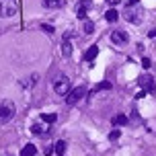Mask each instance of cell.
Listing matches in <instances>:
<instances>
[{
    "label": "cell",
    "instance_id": "cell-8",
    "mask_svg": "<svg viewBox=\"0 0 156 156\" xmlns=\"http://www.w3.org/2000/svg\"><path fill=\"white\" fill-rule=\"evenodd\" d=\"M31 132L35 133V136H45V133H49V125H45V121H35V123L31 125Z\"/></svg>",
    "mask_w": 156,
    "mask_h": 156
},
{
    "label": "cell",
    "instance_id": "cell-4",
    "mask_svg": "<svg viewBox=\"0 0 156 156\" xmlns=\"http://www.w3.org/2000/svg\"><path fill=\"white\" fill-rule=\"evenodd\" d=\"M84 94H86L84 86H76V88H72L70 93L66 94V103H68V105H74V103H78L80 99H84Z\"/></svg>",
    "mask_w": 156,
    "mask_h": 156
},
{
    "label": "cell",
    "instance_id": "cell-15",
    "mask_svg": "<svg viewBox=\"0 0 156 156\" xmlns=\"http://www.w3.org/2000/svg\"><path fill=\"white\" fill-rule=\"evenodd\" d=\"M125 19H127L129 23H138V21H140V16L136 15V10H132V8H127V10H125Z\"/></svg>",
    "mask_w": 156,
    "mask_h": 156
},
{
    "label": "cell",
    "instance_id": "cell-12",
    "mask_svg": "<svg viewBox=\"0 0 156 156\" xmlns=\"http://www.w3.org/2000/svg\"><path fill=\"white\" fill-rule=\"evenodd\" d=\"M37 154V148H35V144H27L23 150H21V156H35Z\"/></svg>",
    "mask_w": 156,
    "mask_h": 156
},
{
    "label": "cell",
    "instance_id": "cell-11",
    "mask_svg": "<svg viewBox=\"0 0 156 156\" xmlns=\"http://www.w3.org/2000/svg\"><path fill=\"white\" fill-rule=\"evenodd\" d=\"M64 4H66V0H43L45 8H62Z\"/></svg>",
    "mask_w": 156,
    "mask_h": 156
},
{
    "label": "cell",
    "instance_id": "cell-3",
    "mask_svg": "<svg viewBox=\"0 0 156 156\" xmlns=\"http://www.w3.org/2000/svg\"><path fill=\"white\" fill-rule=\"evenodd\" d=\"M16 10H19V4L16 0H0V16H15Z\"/></svg>",
    "mask_w": 156,
    "mask_h": 156
},
{
    "label": "cell",
    "instance_id": "cell-6",
    "mask_svg": "<svg viewBox=\"0 0 156 156\" xmlns=\"http://www.w3.org/2000/svg\"><path fill=\"white\" fill-rule=\"evenodd\" d=\"M90 0H80L76 4V16L80 19V21H86V15H88V8H90Z\"/></svg>",
    "mask_w": 156,
    "mask_h": 156
},
{
    "label": "cell",
    "instance_id": "cell-20",
    "mask_svg": "<svg viewBox=\"0 0 156 156\" xmlns=\"http://www.w3.org/2000/svg\"><path fill=\"white\" fill-rule=\"evenodd\" d=\"M109 88H111V82H101L97 86V90H109Z\"/></svg>",
    "mask_w": 156,
    "mask_h": 156
},
{
    "label": "cell",
    "instance_id": "cell-16",
    "mask_svg": "<svg viewBox=\"0 0 156 156\" xmlns=\"http://www.w3.org/2000/svg\"><path fill=\"white\" fill-rule=\"evenodd\" d=\"M39 119H41V121H45V123L49 125V123H54L55 119H58V115H55V113H43V115L39 117Z\"/></svg>",
    "mask_w": 156,
    "mask_h": 156
},
{
    "label": "cell",
    "instance_id": "cell-25",
    "mask_svg": "<svg viewBox=\"0 0 156 156\" xmlns=\"http://www.w3.org/2000/svg\"><path fill=\"white\" fill-rule=\"evenodd\" d=\"M107 2H109V4H119L121 0H107Z\"/></svg>",
    "mask_w": 156,
    "mask_h": 156
},
{
    "label": "cell",
    "instance_id": "cell-21",
    "mask_svg": "<svg viewBox=\"0 0 156 156\" xmlns=\"http://www.w3.org/2000/svg\"><path fill=\"white\" fill-rule=\"evenodd\" d=\"M119 136H121V132H119V129H113V132L109 133V140H117Z\"/></svg>",
    "mask_w": 156,
    "mask_h": 156
},
{
    "label": "cell",
    "instance_id": "cell-22",
    "mask_svg": "<svg viewBox=\"0 0 156 156\" xmlns=\"http://www.w3.org/2000/svg\"><path fill=\"white\" fill-rule=\"evenodd\" d=\"M150 66H152V62H150V58H144V60H142V68H146V70H148Z\"/></svg>",
    "mask_w": 156,
    "mask_h": 156
},
{
    "label": "cell",
    "instance_id": "cell-5",
    "mask_svg": "<svg viewBox=\"0 0 156 156\" xmlns=\"http://www.w3.org/2000/svg\"><path fill=\"white\" fill-rule=\"evenodd\" d=\"M111 41H113L117 47H123V45H127L129 35H127L125 31H119V29H115V31H111Z\"/></svg>",
    "mask_w": 156,
    "mask_h": 156
},
{
    "label": "cell",
    "instance_id": "cell-19",
    "mask_svg": "<svg viewBox=\"0 0 156 156\" xmlns=\"http://www.w3.org/2000/svg\"><path fill=\"white\" fill-rule=\"evenodd\" d=\"M41 29H43V33H47V35H54V27H51V25H41Z\"/></svg>",
    "mask_w": 156,
    "mask_h": 156
},
{
    "label": "cell",
    "instance_id": "cell-26",
    "mask_svg": "<svg viewBox=\"0 0 156 156\" xmlns=\"http://www.w3.org/2000/svg\"><path fill=\"white\" fill-rule=\"evenodd\" d=\"M148 35H150V37H156V29H152V31H150Z\"/></svg>",
    "mask_w": 156,
    "mask_h": 156
},
{
    "label": "cell",
    "instance_id": "cell-14",
    "mask_svg": "<svg viewBox=\"0 0 156 156\" xmlns=\"http://www.w3.org/2000/svg\"><path fill=\"white\" fill-rule=\"evenodd\" d=\"M54 152H55L58 156H64V154H66V142H64V140L55 142V146H54Z\"/></svg>",
    "mask_w": 156,
    "mask_h": 156
},
{
    "label": "cell",
    "instance_id": "cell-17",
    "mask_svg": "<svg viewBox=\"0 0 156 156\" xmlns=\"http://www.w3.org/2000/svg\"><path fill=\"white\" fill-rule=\"evenodd\" d=\"M111 121H113V125H127V121H129V119H127L125 115H115Z\"/></svg>",
    "mask_w": 156,
    "mask_h": 156
},
{
    "label": "cell",
    "instance_id": "cell-9",
    "mask_svg": "<svg viewBox=\"0 0 156 156\" xmlns=\"http://www.w3.org/2000/svg\"><path fill=\"white\" fill-rule=\"evenodd\" d=\"M70 35H64V43H62V54L66 55V58H70L72 55V43H70Z\"/></svg>",
    "mask_w": 156,
    "mask_h": 156
},
{
    "label": "cell",
    "instance_id": "cell-24",
    "mask_svg": "<svg viewBox=\"0 0 156 156\" xmlns=\"http://www.w3.org/2000/svg\"><path fill=\"white\" fill-rule=\"evenodd\" d=\"M138 2H140V0H129V2H127V6L132 8V6H133V4H138Z\"/></svg>",
    "mask_w": 156,
    "mask_h": 156
},
{
    "label": "cell",
    "instance_id": "cell-23",
    "mask_svg": "<svg viewBox=\"0 0 156 156\" xmlns=\"http://www.w3.org/2000/svg\"><path fill=\"white\" fill-rule=\"evenodd\" d=\"M51 152H54V148H51V146H45V154L51 156Z\"/></svg>",
    "mask_w": 156,
    "mask_h": 156
},
{
    "label": "cell",
    "instance_id": "cell-2",
    "mask_svg": "<svg viewBox=\"0 0 156 156\" xmlns=\"http://www.w3.org/2000/svg\"><path fill=\"white\" fill-rule=\"evenodd\" d=\"M16 113V107L12 101H0V125L8 123Z\"/></svg>",
    "mask_w": 156,
    "mask_h": 156
},
{
    "label": "cell",
    "instance_id": "cell-10",
    "mask_svg": "<svg viewBox=\"0 0 156 156\" xmlns=\"http://www.w3.org/2000/svg\"><path fill=\"white\" fill-rule=\"evenodd\" d=\"M97 54H99V45L88 47V49H86V54H84V60H86V62H93L94 58H97Z\"/></svg>",
    "mask_w": 156,
    "mask_h": 156
},
{
    "label": "cell",
    "instance_id": "cell-18",
    "mask_svg": "<svg viewBox=\"0 0 156 156\" xmlns=\"http://www.w3.org/2000/svg\"><path fill=\"white\" fill-rule=\"evenodd\" d=\"M82 31H84L86 35H90V33L94 31V23L93 21H84V23H82Z\"/></svg>",
    "mask_w": 156,
    "mask_h": 156
},
{
    "label": "cell",
    "instance_id": "cell-13",
    "mask_svg": "<svg viewBox=\"0 0 156 156\" xmlns=\"http://www.w3.org/2000/svg\"><path fill=\"white\" fill-rule=\"evenodd\" d=\"M117 19H119V12H117L115 8H111V10L105 12V21H107V23H115Z\"/></svg>",
    "mask_w": 156,
    "mask_h": 156
},
{
    "label": "cell",
    "instance_id": "cell-1",
    "mask_svg": "<svg viewBox=\"0 0 156 156\" xmlns=\"http://www.w3.org/2000/svg\"><path fill=\"white\" fill-rule=\"evenodd\" d=\"M51 86H54V90L58 94H62V97H66V94L70 93V78L66 76V74H55L54 82H51Z\"/></svg>",
    "mask_w": 156,
    "mask_h": 156
},
{
    "label": "cell",
    "instance_id": "cell-7",
    "mask_svg": "<svg viewBox=\"0 0 156 156\" xmlns=\"http://www.w3.org/2000/svg\"><path fill=\"white\" fill-rule=\"evenodd\" d=\"M138 82H140V86H142V90H144V93H146V90H148V93H154V78L152 76H140V80H138Z\"/></svg>",
    "mask_w": 156,
    "mask_h": 156
}]
</instances>
